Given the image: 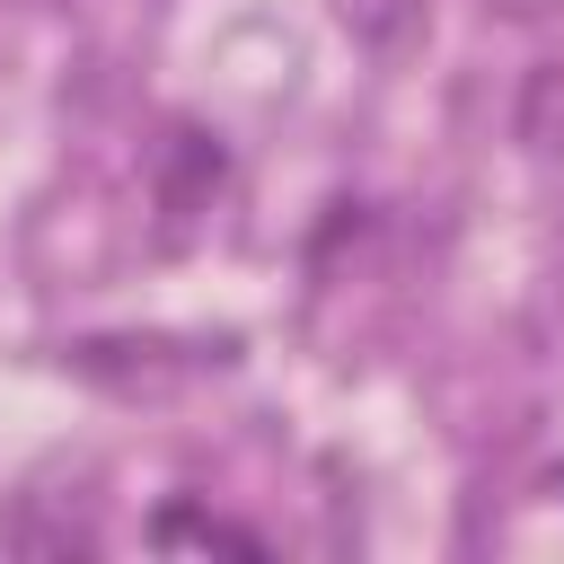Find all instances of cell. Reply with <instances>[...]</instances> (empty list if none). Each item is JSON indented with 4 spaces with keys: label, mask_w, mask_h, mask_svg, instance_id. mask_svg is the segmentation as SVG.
<instances>
[{
    "label": "cell",
    "mask_w": 564,
    "mask_h": 564,
    "mask_svg": "<svg viewBox=\"0 0 564 564\" xmlns=\"http://www.w3.org/2000/svg\"><path fill=\"white\" fill-rule=\"evenodd\" d=\"M220 176H229V159H220L212 132H167V150H159V212L167 220H194L220 194Z\"/></svg>",
    "instance_id": "6da1fadb"
},
{
    "label": "cell",
    "mask_w": 564,
    "mask_h": 564,
    "mask_svg": "<svg viewBox=\"0 0 564 564\" xmlns=\"http://www.w3.org/2000/svg\"><path fill=\"white\" fill-rule=\"evenodd\" d=\"M511 132H520V141H529L538 159H555V150H564V62H538V70L520 79Z\"/></svg>",
    "instance_id": "7a4b0ae2"
},
{
    "label": "cell",
    "mask_w": 564,
    "mask_h": 564,
    "mask_svg": "<svg viewBox=\"0 0 564 564\" xmlns=\"http://www.w3.org/2000/svg\"><path fill=\"white\" fill-rule=\"evenodd\" d=\"M159 538L176 546V538H194V546H238V555H256V538L247 529H229V520H212V511H185V502H167L159 511Z\"/></svg>",
    "instance_id": "3957f363"
},
{
    "label": "cell",
    "mask_w": 564,
    "mask_h": 564,
    "mask_svg": "<svg viewBox=\"0 0 564 564\" xmlns=\"http://www.w3.org/2000/svg\"><path fill=\"white\" fill-rule=\"evenodd\" d=\"M494 9H511V18H538V9H555V0H494Z\"/></svg>",
    "instance_id": "277c9868"
}]
</instances>
